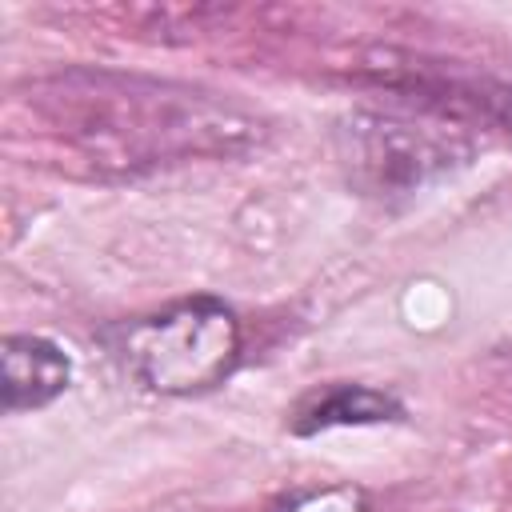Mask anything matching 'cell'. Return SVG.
Segmentation results:
<instances>
[{"instance_id":"cell-5","label":"cell","mask_w":512,"mask_h":512,"mask_svg":"<svg viewBox=\"0 0 512 512\" xmlns=\"http://www.w3.org/2000/svg\"><path fill=\"white\" fill-rule=\"evenodd\" d=\"M404 404L380 388L368 384H320L312 392H304L292 412H288V428L296 436H316L324 428H344V424H384V420H400Z\"/></svg>"},{"instance_id":"cell-1","label":"cell","mask_w":512,"mask_h":512,"mask_svg":"<svg viewBox=\"0 0 512 512\" xmlns=\"http://www.w3.org/2000/svg\"><path fill=\"white\" fill-rule=\"evenodd\" d=\"M80 76L88 88H76V80L68 76L48 100L72 108V120L64 128L88 152L112 156L116 164L132 168L188 152H224L232 140L252 136V120L228 112L208 96L132 76Z\"/></svg>"},{"instance_id":"cell-3","label":"cell","mask_w":512,"mask_h":512,"mask_svg":"<svg viewBox=\"0 0 512 512\" xmlns=\"http://www.w3.org/2000/svg\"><path fill=\"white\" fill-rule=\"evenodd\" d=\"M348 140H352L348 168L368 188L388 192V188L420 184L424 172L444 168V160L452 156V144L460 136L444 140L432 128H412V124H400V120L372 116V120H352L348 124Z\"/></svg>"},{"instance_id":"cell-6","label":"cell","mask_w":512,"mask_h":512,"mask_svg":"<svg viewBox=\"0 0 512 512\" xmlns=\"http://www.w3.org/2000/svg\"><path fill=\"white\" fill-rule=\"evenodd\" d=\"M280 512H368V500L360 488H324L292 496Z\"/></svg>"},{"instance_id":"cell-4","label":"cell","mask_w":512,"mask_h":512,"mask_svg":"<svg viewBox=\"0 0 512 512\" xmlns=\"http://www.w3.org/2000/svg\"><path fill=\"white\" fill-rule=\"evenodd\" d=\"M72 380V360L44 336L4 340V412H28L52 404Z\"/></svg>"},{"instance_id":"cell-2","label":"cell","mask_w":512,"mask_h":512,"mask_svg":"<svg viewBox=\"0 0 512 512\" xmlns=\"http://www.w3.org/2000/svg\"><path fill=\"white\" fill-rule=\"evenodd\" d=\"M124 372L160 396H196L240 364V320L216 296H184L104 332Z\"/></svg>"}]
</instances>
